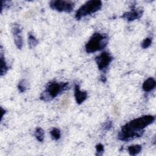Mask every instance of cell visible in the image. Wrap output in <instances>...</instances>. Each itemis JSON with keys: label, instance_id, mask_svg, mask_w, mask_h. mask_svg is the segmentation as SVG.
I'll use <instances>...</instances> for the list:
<instances>
[{"label": "cell", "instance_id": "1", "mask_svg": "<svg viewBox=\"0 0 156 156\" xmlns=\"http://www.w3.org/2000/svg\"><path fill=\"white\" fill-rule=\"evenodd\" d=\"M154 120V116L145 115L130 121L122 126L118 133V138L120 140L126 141L140 136L143 132V129L152 123Z\"/></svg>", "mask_w": 156, "mask_h": 156}, {"label": "cell", "instance_id": "2", "mask_svg": "<svg viewBox=\"0 0 156 156\" xmlns=\"http://www.w3.org/2000/svg\"><path fill=\"white\" fill-rule=\"evenodd\" d=\"M108 43V36L106 34L94 33L85 45L87 53H92L104 48Z\"/></svg>", "mask_w": 156, "mask_h": 156}, {"label": "cell", "instance_id": "3", "mask_svg": "<svg viewBox=\"0 0 156 156\" xmlns=\"http://www.w3.org/2000/svg\"><path fill=\"white\" fill-rule=\"evenodd\" d=\"M68 83H58L55 82H50L48 84L46 90L41 93L40 99L48 101L55 98L62 91L68 88Z\"/></svg>", "mask_w": 156, "mask_h": 156}, {"label": "cell", "instance_id": "4", "mask_svg": "<svg viewBox=\"0 0 156 156\" xmlns=\"http://www.w3.org/2000/svg\"><path fill=\"white\" fill-rule=\"evenodd\" d=\"M101 6L102 2L101 1H88L77 10L75 17L77 20H80L83 16L98 11Z\"/></svg>", "mask_w": 156, "mask_h": 156}, {"label": "cell", "instance_id": "5", "mask_svg": "<svg viewBox=\"0 0 156 156\" xmlns=\"http://www.w3.org/2000/svg\"><path fill=\"white\" fill-rule=\"evenodd\" d=\"M50 7L58 12H71L74 7V3L70 1L55 0L49 2Z\"/></svg>", "mask_w": 156, "mask_h": 156}, {"label": "cell", "instance_id": "6", "mask_svg": "<svg viewBox=\"0 0 156 156\" xmlns=\"http://www.w3.org/2000/svg\"><path fill=\"white\" fill-rule=\"evenodd\" d=\"M112 60V57L109 53L107 52L101 53L96 58V62L99 70H102L106 68L109 65Z\"/></svg>", "mask_w": 156, "mask_h": 156}, {"label": "cell", "instance_id": "7", "mask_svg": "<svg viewBox=\"0 0 156 156\" xmlns=\"http://www.w3.org/2000/svg\"><path fill=\"white\" fill-rule=\"evenodd\" d=\"M12 32L14 36L15 43L16 47L21 49L23 46V40L21 35V29L19 24L15 23L12 25Z\"/></svg>", "mask_w": 156, "mask_h": 156}, {"label": "cell", "instance_id": "8", "mask_svg": "<svg viewBox=\"0 0 156 156\" xmlns=\"http://www.w3.org/2000/svg\"><path fill=\"white\" fill-rule=\"evenodd\" d=\"M141 15H142V10L141 9H132L131 11L125 13L122 16V18L127 21H131L139 18Z\"/></svg>", "mask_w": 156, "mask_h": 156}, {"label": "cell", "instance_id": "9", "mask_svg": "<svg viewBox=\"0 0 156 156\" xmlns=\"http://www.w3.org/2000/svg\"><path fill=\"white\" fill-rule=\"evenodd\" d=\"M74 96L76 102L78 104H80L87 98V93L81 91L79 88V86L76 85L74 89Z\"/></svg>", "mask_w": 156, "mask_h": 156}, {"label": "cell", "instance_id": "10", "mask_svg": "<svg viewBox=\"0 0 156 156\" xmlns=\"http://www.w3.org/2000/svg\"><path fill=\"white\" fill-rule=\"evenodd\" d=\"M155 81L154 78L149 77L146 79L143 84L142 88L146 92H149L152 90L155 87Z\"/></svg>", "mask_w": 156, "mask_h": 156}, {"label": "cell", "instance_id": "11", "mask_svg": "<svg viewBox=\"0 0 156 156\" xmlns=\"http://www.w3.org/2000/svg\"><path fill=\"white\" fill-rule=\"evenodd\" d=\"M129 154L131 155H135L138 154L141 150V146L138 144H135V145H132L128 147L127 148Z\"/></svg>", "mask_w": 156, "mask_h": 156}, {"label": "cell", "instance_id": "12", "mask_svg": "<svg viewBox=\"0 0 156 156\" xmlns=\"http://www.w3.org/2000/svg\"><path fill=\"white\" fill-rule=\"evenodd\" d=\"M28 44H29V46L30 48H34L38 44V40L35 38V37L31 33H29Z\"/></svg>", "mask_w": 156, "mask_h": 156}, {"label": "cell", "instance_id": "13", "mask_svg": "<svg viewBox=\"0 0 156 156\" xmlns=\"http://www.w3.org/2000/svg\"><path fill=\"white\" fill-rule=\"evenodd\" d=\"M9 69L8 66L5 62V60L3 57V55L1 54V76L4 75V74L6 73V72L7 71V70Z\"/></svg>", "mask_w": 156, "mask_h": 156}, {"label": "cell", "instance_id": "14", "mask_svg": "<svg viewBox=\"0 0 156 156\" xmlns=\"http://www.w3.org/2000/svg\"><path fill=\"white\" fill-rule=\"evenodd\" d=\"M44 131L41 128H37L35 132V136L36 137V138L37 139L38 141H43V139H44Z\"/></svg>", "mask_w": 156, "mask_h": 156}, {"label": "cell", "instance_id": "15", "mask_svg": "<svg viewBox=\"0 0 156 156\" xmlns=\"http://www.w3.org/2000/svg\"><path fill=\"white\" fill-rule=\"evenodd\" d=\"M27 86H28L27 82L26 80H22L19 82L18 87L20 92H24L27 88Z\"/></svg>", "mask_w": 156, "mask_h": 156}, {"label": "cell", "instance_id": "16", "mask_svg": "<svg viewBox=\"0 0 156 156\" xmlns=\"http://www.w3.org/2000/svg\"><path fill=\"white\" fill-rule=\"evenodd\" d=\"M51 135L53 139L57 140L60 138V135H61L60 130L57 128H54L51 131Z\"/></svg>", "mask_w": 156, "mask_h": 156}, {"label": "cell", "instance_id": "17", "mask_svg": "<svg viewBox=\"0 0 156 156\" xmlns=\"http://www.w3.org/2000/svg\"><path fill=\"white\" fill-rule=\"evenodd\" d=\"M151 43H152V40L150 38H146L142 42L141 47L144 49L147 48L148 47H149L151 46Z\"/></svg>", "mask_w": 156, "mask_h": 156}, {"label": "cell", "instance_id": "18", "mask_svg": "<svg viewBox=\"0 0 156 156\" xmlns=\"http://www.w3.org/2000/svg\"><path fill=\"white\" fill-rule=\"evenodd\" d=\"M96 155H101L104 151V146L101 144H98L96 146Z\"/></svg>", "mask_w": 156, "mask_h": 156}, {"label": "cell", "instance_id": "19", "mask_svg": "<svg viewBox=\"0 0 156 156\" xmlns=\"http://www.w3.org/2000/svg\"><path fill=\"white\" fill-rule=\"evenodd\" d=\"M112 127V122L110 121H107L105 122L104 125V128L105 130H109Z\"/></svg>", "mask_w": 156, "mask_h": 156}]
</instances>
